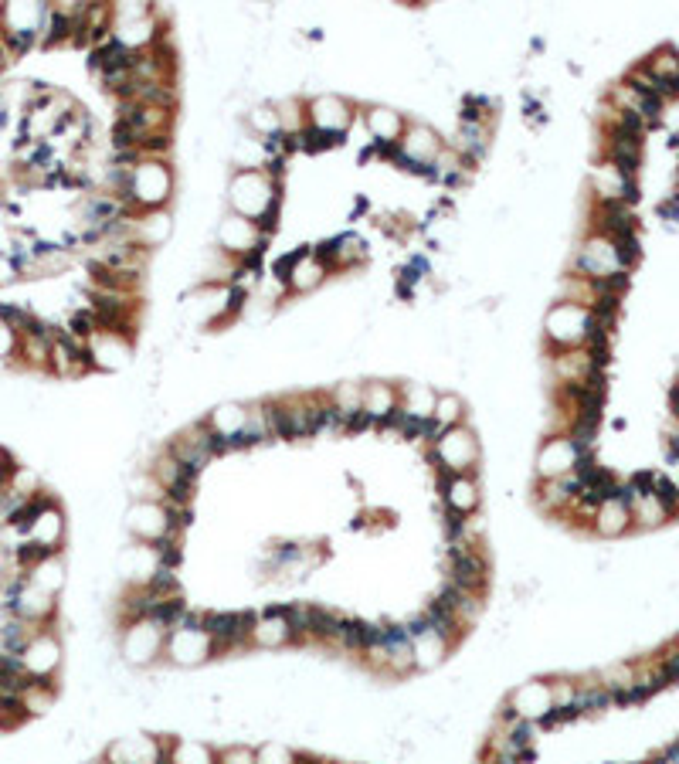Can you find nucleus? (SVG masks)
Wrapping results in <instances>:
<instances>
[{
  "instance_id": "0eeeda50",
  "label": "nucleus",
  "mask_w": 679,
  "mask_h": 764,
  "mask_svg": "<svg viewBox=\"0 0 679 764\" xmlns=\"http://www.w3.org/2000/svg\"><path fill=\"white\" fill-rule=\"evenodd\" d=\"M489 581H493V564H489L486 544L469 547V544H449V574L445 585L472 591V595H486Z\"/></svg>"
},
{
  "instance_id": "6ab92c4d",
  "label": "nucleus",
  "mask_w": 679,
  "mask_h": 764,
  "mask_svg": "<svg viewBox=\"0 0 679 764\" xmlns=\"http://www.w3.org/2000/svg\"><path fill=\"white\" fill-rule=\"evenodd\" d=\"M438 493H442L445 513H455V517H472L483 506V486H479L476 472L472 476H438Z\"/></svg>"
},
{
  "instance_id": "412c9836",
  "label": "nucleus",
  "mask_w": 679,
  "mask_h": 764,
  "mask_svg": "<svg viewBox=\"0 0 679 764\" xmlns=\"http://www.w3.org/2000/svg\"><path fill=\"white\" fill-rule=\"evenodd\" d=\"M398 384L391 381H371L360 384V411L367 415L371 425H391L394 415H398Z\"/></svg>"
},
{
  "instance_id": "dca6fc26",
  "label": "nucleus",
  "mask_w": 679,
  "mask_h": 764,
  "mask_svg": "<svg viewBox=\"0 0 679 764\" xmlns=\"http://www.w3.org/2000/svg\"><path fill=\"white\" fill-rule=\"evenodd\" d=\"M405 629L411 635V656H415V673H432L452 656V642L445 639L442 632H435L432 625L421 618V612L415 618H408Z\"/></svg>"
},
{
  "instance_id": "e433bc0d",
  "label": "nucleus",
  "mask_w": 679,
  "mask_h": 764,
  "mask_svg": "<svg viewBox=\"0 0 679 764\" xmlns=\"http://www.w3.org/2000/svg\"><path fill=\"white\" fill-rule=\"evenodd\" d=\"M642 68H646L652 79H659V82H679V55L673 48H659Z\"/></svg>"
},
{
  "instance_id": "ddd939ff",
  "label": "nucleus",
  "mask_w": 679,
  "mask_h": 764,
  "mask_svg": "<svg viewBox=\"0 0 679 764\" xmlns=\"http://www.w3.org/2000/svg\"><path fill=\"white\" fill-rule=\"evenodd\" d=\"M265 242H269V238H265L259 231V225H252V221L238 218V214H231V211L221 218L218 248H221V255H228L235 265H242L248 259H259Z\"/></svg>"
},
{
  "instance_id": "2eb2a0df",
  "label": "nucleus",
  "mask_w": 679,
  "mask_h": 764,
  "mask_svg": "<svg viewBox=\"0 0 679 764\" xmlns=\"http://www.w3.org/2000/svg\"><path fill=\"white\" fill-rule=\"evenodd\" d=\"M354 123V102H347L343 96H316L306 102V130L320 133V136H337L343 140V133Z\"/></svg>"
},
{
  "instance_id": "c85d7f7f",
  "label": "nucleus",
  "mask_w": 679,
  "mask_h": 764,
  "mask_svg": "<svg viewBox=\"0 0 679 764\" xmlns=\"http://www.w3.org/2000/svg\"><path fill=\"white\" fill-rule=\"evenodd\" d=\"M489 140H493V126H486V123H462V119H459V133H455L452 150L459 153V157L472 167V163H479V160L486 157Z\"/></svg>"
},
{
  "instance_id": "2f4dec72",
  "label": "nucleus",
  "mask_w": 679,
  "mask_h": 764,
  "mask_svg": "<svg viewBox=\"0 0 679 764\" xmlns=\"http://www.w3.org/2000/svg\"><path fill=\"white\" fill-rule=\"evenodd\" d=\"M55 700H58V680H51V683L31 680L21 690V697H17V703H21V710L28 714V720L31 717H45L48 710L55 707Z\"/></svg>"
},
{
  "instance_id": "72a5a7b5",
  "label": "nucleus",
  "mask_w": 679,
  "mask_h": 764,
  "mask_svg": "<svg viewBox=\"0 0 679 764\" xmlns=\"http://www.w3.org/2000/svg\"><path fill=\"white\" fill-rule=\"evenodd\" d=\"M469 422V411H466V401L459 394H438L435 401V411H432V428L435 435L438 432H449V428H459Z\"/></svg>"
},
{
  "instance_id": "a211bd4d",
  "label": "nucleus",
  "mask_w": 679,
  "mask_h": 764,
  "mask_svg": "<svg viewBox=\"0 0 679 764\" xmlns=\"http://www.w3.org/2000/svg\"><path fill=\"white\" fill-rule=\"evenodd\" d=\"M584 452L574 445L567 435H547L544 445L537 452V479H564V476H574Z\"/></svg>"
},
{
  "instance_id": "58836bf2",
  "label": "nucleus",
  "mask_w": 679,
  "mask_h": 764,
  "mask_svg": "<svg viewBox=\"0 0 679 764\" xmlns=\"http://www.w3.org/2000/svg\"><path fill=\"white\" fill-rule=\"evenodd\" d=\"M17 472V462H14V456L11 452L0 445V489H7V483H11V476Z\"/></svg>"
},
{
  "instance_id": "4be33fe9",
  "label": "nucleus",
  "mask_w": 679,
  "mask_h": 764,
  "mask_svg": "<svg viewBox=\"0 0 679 764\" xmlns=\"http://www.w3.org/2000/svg\"><path fill=\"white\" fill-rule=\"evenodd\" d=\"M133 354V340L119 337V333H96V337L85 340V357H89V367H99V371H119L123 364H130Z\"/></svg>"
},
{
  "instance_id": "5701e85b",
  "label": "nucleus",
  "mask_w": 679,
  "mask_h": 764,
  "mask_svg": "<svg viewBox=\"0 0 679 764\" xmlns=\"http://www.w3.org/2000/svg\"><path fill=\"white\" fill-rule=\"evenodd\" d=\"M248 646L265 649V652H279V649L292 646V629H289V618H286V612H282V605L269 608V612H262V615H255Z\"/></svg>"
},
{
  "instance_id": "c756f323",
  "label": "nucleus",
  "mask_w": 679,
  "mask_h": 764,
  "mask_svg": "<svg viewBox=\"0 0 679 764\" xmlns=\"http://www.w3.org/2000/svg\"><path fill=\"white\" fill-rule=\"evenodd\" d=\"M170 214L167 211H143V214H133V242L140 248H157L170 238Z\"/></svg>"
},
{
  "instance_id": "bb28decb",
  "label": "nucleus",
  "mask_w": 679,
  "mask_h": 764,
  "mask_svg": "<svg viewBox=\"0 0 679 764\" xmlns=\"http://www.w3.org/2000/svg\"><path fill=\"white\" fill-rule=\"evenodd\" d=\"M591 530H595L598 537H605V540L629 534V530H632V513H629V506H625L622 496H612V500L598 503L595 517H591Z\"/></svg>"
},
{
  "instance_id": "393cba45",
  "label": "nucleus",
  "mask_w": 679,
  "mask_h": 764,
  "mask_svg": "<svg viewBox=\"0 0 679 764\" xmlns=\"http://www.w3.org/2000/svg\"><path fill=\"white\" fill-rule=\"evenodd\" d=\"M384 646H388V669L384 676H405L415 673V656H411V635L405 629V622H388L384 625Z\"/></svg>"
},
{
  "instance_id": "473e14b6",
  "label": "nucleus",
  "mask_w": 679,
  "mask_h": 764,
  "mask_svg": "<svg viewBox=\"0 0 679 764\" xmlns=\"http://www.w3.org/2000/svg\"><path fill=\"white\" fill-rule=\"evenodd\" d=\"M218 761V751L204 741H194V737H170V751L167 764H214Z\"/></svg>"
},
{
  "instance_id": "f704fd0d",
  "label": "nucleus",
  "mask_w": 679,
  "mask_h": 764,
  "mask_svg": "<svg viewBox=\"0 0 679 764\" xmlns=\"http://www.w3.org/2000/svg\"><path fill=\"white\" fill-rule=\"evenodd\" d=\"M245 432L238 439V449H252V445H262L272 439V422H269V408L265 401H255V405H245Z\"/></svg>"
},
{
  "instance_id": "20e7f679",
  "label": "nucleus",
  "mask_w": 679,
  "mask_h": 764,
  "mask_svg": "<svg viewBox=\"0 0 679 764\" xmlns=\"http://www.w3.org/2000/svg\"><path fill=\"white\" fill-rule=\"evenodd\" d=\"M163 659L180 669H194V666L214 659V642H211L208 629H204V612H187L184 622L167 632Z\"/></svg>"
},
{
  "instance_id": "4468645a",
  "label": "nucleus",
  "mask_w": 679,
  "mask_h": 764,
  "mask_svg": "<svg viewBox=\"0 0 679 764\" xmlns=\"http://www.w3.org/2000/svg\"><path fill=\"white\" fill-rule=\"evenodd\" d=\"M554 714V700H550V686L547 680H530L520 683L517 690L506 697L500 717L506 720H527V724L544 727V720Z\"/></svg>"
},
{
  "instance_id": "9d476101",
  "label": "nucleus",
  "mask_w": 679,
  "mask_h": 764,
  "mask_svg": "<svg viewBox=\"0 0 679 764\" xmlns=\"http://www.w3.org/2000/svg\"><path fill=\"white\" fill-rule=\"evenodd\" d=\"M21 659V669L28 673V680H58V669L65 663V646L62 635H58L55 625H41L38 632L28 639V646L17 652Z\"/></svg>"
},
{
  "instance_id": "6e6552de",
  "label": "nucleus",
  "mask_w": 679,
  "mask_h": 764,
  "mask_svg": "<svg viewBox=\"0 0 679 764\" xmlns=\"http://www.w3.org/2000/svg\"><path fill=\"white\" fill-rule=\"evenodd\" d=\"M591 326H595V320H591V313L584 306H578V303H557L547 313V320H544V343H547V350L561 354V350L584 347Z\"/></svg>"
},
{
  "instance_id": "c9c22d12",
  "label": "nucleus",
  "mask_w": 679,
  "mask_h": 764,
  "mask_svg": "<svg viewBox=\"0 0 679 764\" xmlns=\"http://www.w3.org/2000/svg\"><path fill=\"white\" fill-rule=\"evenodd\" d=\"M245 126H248V133H252L255 140H262V143H279L282 140V119H279V113H275V106L248 109Z\"/></svg>"
},
{
  "instance_id": "aec40b11",
  "label": "nucleus",
  "mask_w": 679,
  "mask_h": 764,
  "mask_svg": "<svg viewBox=\"0 0 679 764\" xmlns=\"http://www.w3.org/2000/svg\"><path fill=\"white\" fill-rule=\"evenodd\" d=\"M364 123H367V133H371L374 150L381 153V157L391 160V150L398 147V140L408 130L405 116L394 113V109H388V106H374V109H367L364 113Z\"/></svg>"
},
{
  "instance_id": "b1692460",
  "label": "nucleus",
  "mask_w": 679,
  "mask_h": 764,
  "mask_svg": "<svg viewBox=\"0 0 679 764\" xmlns=\"http://www.w3.org/2000/svg\"><path fill=\"white\" fill-rule=\"evenodd\" d=\"M245 415H248L245 405H218L208 418H204L208 432L214 435V442H218L221 456L231 449H238V439H242V432H245Z\"/></svg>"
},
{
  "instance_id": "a19ab883",
  "label": "nucleus",
  "mask_w": 679,
  "mask_h": 764,
  "mask_svg": "<svg viewBox=\"0 0 679 764\" xmlns=\"http://www.w3.org/2000/svg\"><path fill=\"white\" fill-rule=\"evenodd\" d=\"M0 734H4V700H0Z\"/></svg>"
},
{
  "instance_id": "7ed1b4c3",
  "label": "nucleus",
  "mask_w": 679,
  "mask_h": 764,
  "mask_svg": "<svg viewBox=\"0 0 679 764\" xmlns=\"http://www.w3.org/2000/svg\"><path fill=\"white\" fill-rule=\"evenodd\" d=\"M428 459L438 469V476H472L479 469V459H483V445L466 422L449 428V432H438L428 445Z\"/></svg>"
},
{
  "instance_id": "1a4fd4ad",
  "label": "nucleus",
  "mask_w": 679,
  "mask_h": 764,
  "mask_svg": "<svg viewBox=\"0 0 679 764\" xmlns=\"http://www.w3.org/2000/svg\"><path fill=\"white\" fill-rule=\"evenodd\" d=\"M119 656H123L126 666L146 669L163 659V642H167V632L160 629L153 618H136V622L119 625Z\"/></svg>"
},
{
  "instance_id": "f257e3e1",
  "label": "nucleus",
  "mask_w": 679,
  "mask_h": 764,
  "mask_svg": "<svg viewBox=\"0 0 679 764\" xmlns=\"http://www.w3.org/2000/svg\"><path fill=\"white\" fill-rule=\"evenodd\" d=\"M228 204L231 214L259 225L265 238L279 228V208H282V191H279V174L272 167L265 170H235L228 180Z\"/></svg>"
},
{
  "instance_id": "cd10ccee",
  "label": "nucleus",
  "mask_w": 679,
  "mask_h": 764,
  "mask_svg": "<svg viewBox=\"0 0 679 764\" xmlns=\"http://www.w3.org/2000/svg\"><path fill=\"white\" fill-rule=\"evenodd\" d=\"M398 415L411 418V422H421L428 425L432 422V411H435V401L438 394L428 388V384H401L398 388Z\"/></svg>"
},
{
  "instance_id": "a878e982",
  "label": "nucleus",
  "mask_w": 679,
  "mask_h": 764,
  "mask_svg": "<svg viewBox=\"0 0 679 764\" xmlns=\"http://www.w3.org/2000/svg\"><path fill=\"white\" fill-rule=\"evenodd\" d=\"M326 276H330V269L320 262V255L316 252H296L282 282H286L289 293H313L316 286H323Z\"/></svg>"
},
{
  "instance_id": "423d86ee",
  "label": "nucleus",
  "mask_w": 679,
  "mask_h": 764,
  "mask_svg": "<svg viewBox=\"0 0 679 764\" xmlns=\"http://www.w3.org/2000/svg\"><path fill=\"white\" fill-rule=\"evenodd\" d=\"M65 537H68V520H65L62 503L41 489L38 510L31 513L28 527H24V534H21V544L38 547L41 554H62Z\"/></svg>"
},
{
  "instance_id": "f8f14e48",
  "label": "nucleus",
  "mask_w": 679,
  "mask_h": 764,
  "mask_svg": "<svg viewBox=\"0 0 679 764\" xmlns=\"http://www.w3.org/2000/svg\"><path fill=\"white\" fill-rule=\"evenodd\" d=\"M445 150L442 136L425 123H408L405 136L398 140V147L391 150V163H398L401 170L428 177V167L438 160V153Z\"/></svg>"
},
{
  "instance_id": "f03ea898",
  "label": "nucleus",
  "mask_w": 679,
  "mask_h": 764,
  "mask_svg": "<svg viewBox=\"0 0 679 764\" xmlns=\"http://www.w3.org/2000/svg\"><path fill=\"white\" fill-rule=\"evenodd\" d=\"M174 170H170L167 160H153L140 157L130 167V177H126V191L123 204L133 214L143 211H167L170 197H174Z\"/></svg>"
},
{
  "instance_id": "79ce46f5",
  "label": "nucleus",
  "mask_w": 679,
  "mask_h": 764,
  "mask_svg": "<svg viewBox=\"0 0 679 764\" xmlns=\"http://www.w3.org/2000/svg\"><path fill=\"white\" fill-rule=\"evenodd\" d=\"M676 744H679V741H676Z\"/></svg>"
},
{
  "instance_id": "39448f33",
  "label": "nucleus",
  "mask_w": 679,
  "mask_h": 764,
  "mask_svg": "<svg viewBox=\"0 0 679 764\" xmlns=\"http://www.w3.org/2000/svg\"><path fill=\"white\" fill-rule=\"evenodd\" d=\"M48 4H4L0 7V38L11 55H24L41 45Z\"/></svg>"
},
{
  "instance_id": "7c9ffc66",
  "label": "nucleus",
  "mask_w": 679,
  "mask_h": 764,
  "mask_svg": "<svg viewBox=\"0 0 679 764\" xmlns=\"http://www.w3.org/2000/svg\"><path fill=\"white\" fill-rule=\"evenodd\" d=\"M65 574H68L65 557L62 554H48V557H41L38 564H31V568L24 571V578H28L34 588L45 591V595L58 598V591L65 588Z\"/></svg>"
},
{
  "instance_id": "ea45409f",
  "label": "nucleus",
  "mask_w": 679,
  "mask_h": 764,
  "mask_svg": "<svg viewBox=\"0 0 679 764\" xmlns=\"http://www.w3.org/2000/svg\"><path fill=\"white\" fill-rule=\"evenodd\" d=\"M11 58H14V55H11V51H7V45H4V38H0V72H4V68H7V65H11Z\"/></svg>"
},
{
  "instance_id": "9b49d317",
  "label": "nucleus",
  "mask_w": 679,
  "mask_h": 764,
  "mask_svg": "<svg viewBox=\"0 0 679 764\" xmlns=\"http://www.w3.org/2000/svg\"><path fill=\"white\" fill-rule=\"evenodd\" d=\"M126 530H130L140 544H150V547L180 534L174 510L163 500H133L130 510H126Z\"/></svg>"
},
{
  "instance_id": "4c0bfd02",
  "label": "nucleus",
  "mask_w": 679,
  "mask_h": 764,
  "mask_svg": "<svg viewBox=\"0 0 679 764\" xmlns=\"http://www.w3.org/2000/svg\"><path fill=\"white\" fill-rule=\"evenodd\" d=\"M296 761H299V751L289 748V744L265 741L255 748V764H296Z\"/></svg>"
},
{
  "instance_id": "f3484780",
  "label": "nucleus",
  "mask_w": 679,
  "mask_h": 764,
  "mask_svg": "<svg viewBox=\"0 0 679 764\" xmlns=\"http://www.w3.org/2000/svg\"><path fill=\"white\" fill-rule=\"evenodd\" d=\"M615 272H622V265H618L612 238L605 235H591L588 242L578 248V255H574V276L581 279L598 282L605 276H615Z\"/></svg>"
}]
</instances>
